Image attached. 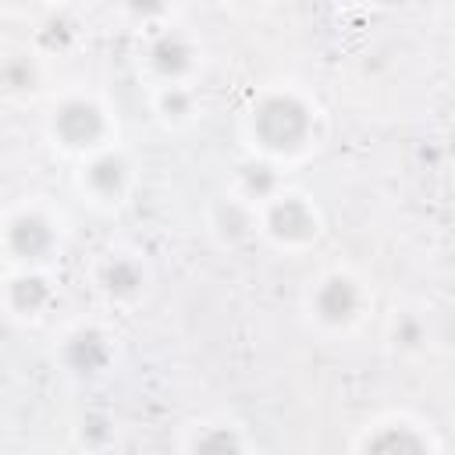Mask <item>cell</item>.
Wrapping results in <instances>:
<instances>
[{"label":"cell","instance_id":"obj_8","mask_svg":"<svg viewBox=\"0 0 455 455\" xmlns=\"http://www.w3.org/2000/svg\"><path fill=\"white\" fill-rule=\"evenodd\" d=\"M153 64H156L164 75H174V71H181V68L188 64V46H185L181 39H174V36H164V39L153 46Z\"/></svg>","mask_w":455,"mask_h":455},{"label":"cell","instance_id":"obj_6","mask_svg":"<svg viewBox=\"0 0 455 455\" xmlns=\"http://www.w3.org/2000/svg\"><path fill=\"white\" fill-rule=\"evenodd\" d=\"M366 455H427V448L419 444V437L416 434H409V430H384V434H377L373 441H370V448H366Z\"/></svg>","mask_w":455,"mask_h":455},{"label":"cell","instance_id":"obj_4","mask_svg":"<svg viewBox=\"0 0 455 455\" xmlns=\"http://www.w3.org/2000/svg\"><path fill=\"white\" fill-rule=\"evenodd\" d=\"M355 288H352V281H345V277H334V281H327L323 288H320V295H316V309L323 313V320H345L352 309H355Z\"/></svg>","mask_w":455,"mask_h":455},{"label":"cell","instance_id":"obj_9","mask_svg":"<svg viewBox=\"0 0 455 455\" xmlns=\"http://www.w3.org/2000/svg\"><path fill=\"white\" fill-rule=\"evenodd\" d=\"M121 178H124V171H121V160H114V156L96 160L92 171H89V181H92L100 192H107V196L121 188Z\"/></svg>","mask_w":455,"mask_h":455},{"label":"cell","instance_id":"obj_2","mask_svg":"<svg viewBox=\"0 0 455 455\" xmlns=\"http://www.w3.org/2000/svg\"><path fill=\"white\" fill-rule=\"evenodd\" d=\"M100 128H103V121H100V114H96L92 103H68V107L57 114V132H60V139L71 142V146L92 142V139L100 135Z\"/></svg>","mask_w":455,"mask_h":455},{"label":"cell","instance_id":"obj_1","mask_svg":"<svg viewBox=\"0 0 455 455\" xmlns=\"http://www.w3.org/2000/svg\"><path fill=\"white\" fill-rule=\"evenodd\" d=\"M309 128V117H306V107L288 100V96H277V100H267L256 114V132L267 146L274 149H291L299 146V139L306 135Z\"/></svg>","mask_w":455,"mask_h":455},{"label":"cell","instance_id":"obj_7","mask_svg":"<svg viewBox=\"0 0 455 455\" xmlns=\"http://www.w3.org/2000/svg\"><path fill=\"white\" fill-rule=\"evenodd\" d=\"M71 363L78 366V370H96V366H103L107 363V345H103V338L100 334H78L75 341H71Z\"/></svg>","mask_w":455,"mask_h":455},{"label":"cell","instance_id":"obj_12","mask_svg":"<svg viewBox=\"0 0 455 455\" xmlns=\"http://www.w3.org/2000/svg\"><path fill=\"white\" fill-rule=\"evenodd\" d=\"M107 284H110L114 291H132V288L139 284V270H135L132 263H114V267L107 270Z\"/></svg>","mask_w":455,"mask_h":455},{"label":"cell","instance_id":"obj_10","mask_svg":"<svg viewBox=\"0 0 455 455\" xmlns=\"http://www.w3.org/2000/svg\"><path fill=\"white\" fill-rule=\"evenodd\" d=\"M196 455H238V441L228 430H210L199 437Z\"/></svg>","mask_w":455,"mask_h":455},{"label":"cell","instance_id":"obj_5","mask_svg":"<svg viewBox=\"0 0 455 455\" xmlns=\"http://www.w3.org/2000/svg\"><path fill=\"white\" fill-rule=\"evenodd\" d=\"M11 245L14 252L21 256H39L46 245H50V231L39 217H21L14 228H11Z\"/></svg>","mask_w":455,"mask_h":455},{"label":"cell","instance_id":"obj_3","mask_svg":"<svg viewBox=\"0 0 455 455\" xmlns=\"http://www.w3.org/2000/svg\"><path fill=\"white\" fill-rule=\"evenodd\" d=\"M270 228H274V235H281V238H306V235L316 231V220H313V213H309L306 203L284 199V203H277V206L270 210Z\"/></svg>","mask_w":455,"mask_h":455},{"label":"cell","instance_id":"obj_13","mask_svg":"<svg viewBox=\"0 0 455 455\" xmlns=\"http://www.w3.org/2000/svg\"><path fill=\"white\" fill-rule=\"evenodd\" d=\"M245 185L252 188V192H267L270 185H274V174H270V167H249V174H245Z\"/></svg>","mask_w":455,"mask_h":455},{"label":"cell","instance_id":"obj_11","mask_svg":"<svg viewBox=\"0 0 455 455\" xmlns=\"http://www.w3.org/2000/svg\"><path fill=\"white\" fill-rule=\"evenodd\" d=\"M14 302L21 306V309H36V306H43L46 302V288H43V281H36V277H25V281H18L14 284Z\"/></svg>","mask_w":455,"mask_h":455}]
</instances>
